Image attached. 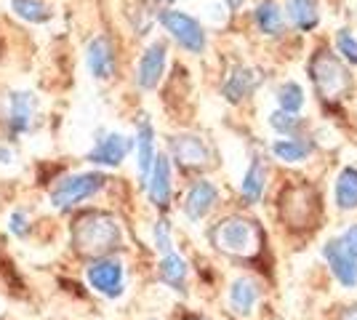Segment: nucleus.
I'll use <instances>...</instances> for the list:
<instances>
[{
  "instance_id": "6e6552de",
  "label": "nucleus",
  "mask_w": 357,
  "mask_h": 320,
  "mask_svg": "<svg viewBox=\"0 0 357 320\" xmlns=\"http://www.w3.org/2000/svg\"><path fill=\"white\" fill-rule=\"evenodd\" d=\"M320 257L326 261L328 273L333 275V280L344 291L357 289V254L344 243L342 235L328 238L326 243H323V248H320Z\"/></svg>"
},
{
  "instance_id": "c756f323",
  "label": "nucleus",
  "mask_w": 357,
  "mask_h": 320,
  "mask_svg": "<svg viewBox=\"0 0 357 320\" xmlns=\"http://www.w3.org/2000/svg\"><path fill=\"white\" fill-rule=\"evenodd\" d=\"M8 232L14 238H27V232H30V213L24 211V208H14V211L8 213Z\"/></svg>"
},
{
  "instance_id": "b1692460",
  "label": "nucleus",
  "mask_w": 357,
  "mask_h": 320,
  "mask_svg": "<svg viewBox=\"0 0 357 320\" xmlns=\"http://www.w3.org/2000/svg\"><path fill=\"white\" fill-rule=\"evenodd\" d=\"M285 19L298 32H312L320 24V6L317 0H285Z\"/></svg>"
},
{
  "instance_id": "6ab92c4d",
  "label": "nucleus",
  "mask_w": 357,
  "mask_h": 320,
  "mask_svg": "<svg viewBox=\"0 0 357 320\" xmlns=\"http://www.w3.org/2000/svg\"><path fill=\"white\" fill-rule=\"evenodd\" d=\"M269 155L283 166H301L314 155L312 137H278L269 142Z\"/></svg>"
},
{
  "instance_id": "5701e85b",
  "label": "nucleus",
  "mask_w": 357,
  "mask_h": 320,
  "mask_svg": "<svg viewBox=\"0 0 357 320\" xmlns=\"http://www.w3.org/2000/svg\"><path fill=\"white\" fill-rule=\"evenodd\" d=\"M253 22H256L259 32L267 38H280L285 32V11L275 0H261L253 8Z\"/></svg>"
},
{
  "instance_id": "4be33fe9",
  "label": "nucleus",
  "mask_w": 357,
  "mask_h": 320,
  "mask_svg": "<svg viewBox=\"0 0 357 320\" xmlns=\"http://www.w3.org/2000/svg\"><path fill=\"white\" fill-rule=\"evenodd\" d=\"M333 208L339 213L357 211V166H344L333 179Z\"/></svg>"
},
{
  "instance_id": "72a5a7b5",
  "label": "nucleus",
  "mask_w": 357,
  "mask_h": 320,
  "mask_svg": "<svg viewBox=\"0 0 357 320\" xmlns=\"http://www.w3.org/2000/svg\"><path fill=\"white\" fill-rule=\"evenodd\" d=\"M222 3H224V6H227V8H229V11H240L245 0H222Z\"/></svg>"
},
{
  "instance_id": "2f4dec72",
  "label": "nucleus",
  "mask_w": 357,
  "mask_h": 320,
  "mask_svg": "<svg viewBox=\"0 0 357 320\" xmlns=\"http://www.w3.org/2000/svg\"><path fill=\"white\" fill-rule=\"evenodd\" d=\"M342 238H344V243L349 245V248L357 254V222H355V224H347V227H344Z\"/></svg>"
},
{
  "instance_id": "f03ea898",
  "label": "nucleus",
  "mask_w": 357,
  "mask_h": 320,
  "mask_svg": "<svg viewBox=\"0 0 357 320\" xmlns=\"http://www.w3.org/2000/svg\"><path fill=\"white\" fill-rule=\"evenodd\" d=\"M70 241L77 254H91L96 259L109 257V251H118L123 245V229L112 213L89 211L75 219V224L70 227Z\"/></svg>"
},
{
  "instance_id": "f3484780",
  "label": "nucleus",
  "mask_w": 357,
  "mask_h": 320,
  "mask_svg": "<svg viewBox=\"0 0 357 320\" xmlns=\"http://www.w3.org/2000/svg\"><path fill=\"white\" fill-rule=\"evenodd\" d=\"M261 80H264L261 70L248 67V64H238L235 70H229V75L224 77L222 96L229 105H240V102H245V99L261 86Z\"/></svg>"
},
{
  "instance_id": "473e14b6",
  "label": "nucleus",
  "mask_w": 357,
  "mask_h": 320,
  "mask_svg": "<svg viewBox=\"0 0 357 320\" xmlns=\"http://www.w3.org/2000/svg\"><path fill=\"white\" fill-rule=\"evenodd\" d=\"M16 163V155L8 144H0V166H14Z\"/></svg>"
},
{
  "instance_id": "f704fd0d",
  "label": "nucleus",
  "mask_w": 357,
  "mask_h": 320,
  "mask_svg": "<svg viewBox=\"0 0 357 320\" xmlns=\"http://www.w3.org/2000/svg\"><path fill=\"white\" fill-rule=\"evenodd\" d=\"M181 320H208V318H203V315H184Z\"/></svg>"
},
{
  "instance_id": "a211bd4d",
  "label": "nucleus",
  "mask_w": 357,
  "mask_h": 320,
  "mask_svg": "<svg viewBox=\"0 0 357 320\" xmlns=\"http://www.w3.org/2000/svg\"><path fill=\"white\" fill-rule=\"evenodd\" d=\"M269 184V163L264 155H251L240 179V198L245 206H259Z\"/></svg>"
},
{
  "instance_id": "dca6fc26",
  "label": "nucleus",
  "mask_w": 357,
  "mask_h": 320,
  "mask_svg": "<svg viewBox=\"0 0 357 320\" xmlns=\"http://www.w3.org/2000/svg\"><path fill=\"white\" fill-rule=\"evenodd\" d=\"M40 115V99L32 91H14L6 102V123L11 134H27Z\"/></svg>"
},
{
  "instance_id": "9d476101",
  "label": "nucleus",
  "mask_w": 357,
  "mask_h": 320,
  "mask_svg": "<svg viewBox=\"0 0 357 320\" xmlns=\"http://www.w3.org/2000/svg\"><path fill=\"white\" fill-rule=\"evenodd\" d=\"M219 200H222V190L211 182V179H206V176L203 179H195L187 187L184 198H181V213H184L187 222L200 224V222H206L211 213H213V208L219 206Z\"/></svg>"
},
{
  "instance_id": "39448f33",
  "label": "nucleus",
  "mask_w": 357,
  "mask_h": 320,
  "mask_svg": "<svg viewBox=\"0 0 357 320\" xmlns=\"http://www.w3.org/2000/svg\"><path fill=\"white\" fill-rule=\"evenodd\" d=\"M107 187V176L102 171H83V174H70L61 176L59 182L51 187L48 200L56 211H73L83 200H91Z\"/></svg>"
},
{
  "instance_id": "0eeeda50",
  "label": "nucleus",
  "mask_w": 357,
  "mask_h": 320,
  "mask_svg": "<svg viewBox=\"0 0 357 320\" xmlns=\"http://www.w3.org/2000/svg\"><path fill=\"white\" fill-rule=\"evenodd\" d=\"M86 283L105 299H120L126 294V264L115 257H96L86 267Z\"/></svg>"
},
{
  "instance_id": "4468645a",
  "label": "nucleus",
  "mask_w": 357,
  "mask_h": 320,
  "mask_svg": "<svg viewBox=\"0 0 357 320\" xmlns=\"http://www.w3.org/2000/svg\"><path fill=\"white\" fill-rule=\"evenodd\" d=\"M165 67H168V46L163 40H152L144 48V54L139 56V61H136V86L142 91H155L160 86V80H163Z\"/></svg>"
},
{
  "instance_id": "c85d7f7f",
  "label": "nucleus",
  "mask_w": 357,
  "mask_h": 320,
  "mask_svg": "<svg viewBox=\"0 0 357 320\" xmlns=\"http://www.w3.org/2000/svg\"><path fill=\"white\" fill-rule=\"evenodd\" d=\"M333 46H336V54L342 56L347 64L357 67V38L349 30H339L336 38H333Z\"/></svg>"
},
{
  "instance_id": "f8f14e48",
  "label": "nucleus",
  "mask_w": 357,
  "mask_h": 320,
  "mask_svg": "<svg viewBox=\"0 0 357 320\" xmlns=\"http://www.w3.org/2000/svg\"><path fill=\"white\" fill-rule=\"evenodd\" d=\"M144 192L158 211L171 208V200H174V160H171V155L158 153L147 182H144Z\"/></svg>"
},
{
  "instance_id": "2eb2a0df",
  "label": "nucleus",
  "mask_w": 357,
  "mask_h": 320,
  "mask_svg": "<svg viewBox=\"0 0 357 320\" xmlns=\"http://www.w3.org/2000/svg\"><path fill=\"white\" fill-rule=\"evenodd\" d=\"M86 67L89 75L99 83H107L118 70V54L109 35H93L86 46Z\"/></svg>"
},
{
  "instance_id": "423d86ee",
  "label": "nucleus",
  "mask_w": 357,
  "mask_h": 320,
  "mask_svg": "<svg viewBox=\"0 0 357 320\" xmlns=\"http://www.w3.org/2000/svg\"><path fill=\"white\" fill-rule=\"evenodd\" d=\"M158 22L160 27L168 32V38L176 43L181 51L192 54V56H200L206 46H208V32L206 27L195 19V16L184 14V11H176V8H165L158 14Z\"/></svg>"
},
{
  "instance_id": "c9c22d12",
  "label": "nucleus",
  "mask_w": 357,
  "mask_h": 320,
  "mask_svg": "<svg viewBox=\"0 0 357 320\" xmlns=\"http://www.w3.org/2000/svg\"><path fill=\"white\" fill-rule=\"evenodd\" d=\"M155 3H158V6H174L176 0H155Z\"/></svg>"
},
{
  "instance_id": "9b49d317",
  "label": "nucleus",
  "mask_w": 357,
  "mask_h": 320,
  "mask_svg": "<svg viewBox=\"0 0 357 320\" xmlns=\"http://www.w3.org/2000/svg\"><path fill=\"white\" fill-rule=\"evenodd\" d=\"M134 153V139L120 134V131H102L99 139L93 142L86 160L91 166H105V168H118L128 155Z\"/></svg>"
},
{
  "instance_id": "e433bc0d",
  "label": "nucleus",
  "mask_w": 357,
  "mask_h": 320,
  "mask_svg": "<svg viewBox=\"0 0 357 320\" xmlns=\"http://www.w3.org/2000/svg\"><path fill=\"white\" fill-rule=\"evenodd\" d=\"M152 320H155V318H152Z\"/></svg>"
},
{
  "instance_id": "ddd939ff",
  "label": "nucleus",
  "mask_w": 357,
  "mask_h": 320,
  "mask_svg": "<svg viewBox=\"0 0 357 320\" xmlns=\"http://www.w3.org/2000/svg\"><path fill=\"white\" fill-rule=\"evenodd\" d=\"M261 296H264V289H261V283L253 275H238L227 286V310L235 318L248 320L256 312Z\"/></svg>"
},
{
  "instance_id": "7c9ffc66",
  "label": "nucleus",
  "mask_w": 357,
  "mask_h": 320,
  "mask_svg": "<svg viewBox=\"0 0 357 320\" xmlns=\"http://www.w3.org/2000/svg\"><path fill=\"white\" fill-rule=\"evenodd\" d=\"M333 320H357V302H349V305H342L336 312H333Z\"/></svg>"
},
{
  "instance_id": "412c9836",
  "label": "nucleus",
  "mask_w": 357,
  "mask_h": 320,
  "mask_svg": "<svg viewBox=\"0 0 357 320\" xmlns=\"http://www.w3.org/2000/svg\"><path fill=\"white\" fill-rule=\"evenodd\" d=\"M158 280L178 296H187V291H190V264H187V259L178 251L163 254L158 261Z\"/></svg>"
},
{
  "instance_id": "a878e982",
  "label": "nucleus",
  "mask_w": 357,
  "mask_h": 320,
  "mask_svg": "<svg viewBox=\"0 0 357 320\" xmlns=\"http://www.w3.org/2000/svg\"><path fill=\"white\" fill-rule=\"evenodd\" d=\"M8 3H11L14 16H19L27 24H48L54 16L51 6L45 0H8Z\"/></svg>"
},
{
  "instance_id": "bb28decb",
  "label": "nucleus",
  "mask_w": 357,
  "mask_h": 320,
  "mask_svg": "<svg viewBox=\"0 0 357 320\" xmlns=\"http://www.w3.org/2000/svg\"><path fill=\"white\" fill-rule=\"evenodd\" d=\"M275 102H278V109H285V112H301L307 107V91L301 89V83L296 80H283L275 91Z\"/></svg>"
},
{
  "instance_id": "1a4fd4ad",
  "label": "nucleus",
  "mask_w": 357,
  "mask_h": 320,
  "mask_svg": "<svg viewBox=\"0 0 357 320\" xmlns=\"http://www.w3.org/2000/svg\"><path fill=\"white\" fill-rule=\"evenodd\" d=\"M168 155L181 171H203L211 166L213 153L200 134H176L168 142Z\"/></svg>"
},
{
  "instance_id": "7ed1b4c3",
  "label": "nucleus",
  "mask_w": 357,
  "mask_h": 320,
  "mask_svg": "<svg viewBox=\"0 0 357 320\" xmlns=\"http://www.w3.org/2000/svg\"><path fill=\"white\" fill-rule=\"evenodd\" d=\"M310 80H312L320 102H326V105L328 102H344L355 89V80L349 75L344 59L333 56L326 48L317 51L310 59Z\"/></svg>"
},
{
  "instance_id": "393cba45",
  "label": "nucleus",
  "mask_w": 357,
  "mask_h": 320,
  "mask_svg": "<svg viewBox=\"0 0 357 320\" xmlns=\"http://www.w3.org/2000/svg\"><path fill=\"white\" fill-rule=\"evenodd\" d=\"M267 123L275 131V137H307V128H310L301 112H285V109H272Z\"/></svg>"
},
{
  "instance_id": "aec40b11",
  "label": "nucleus",
  "mask_w": 357,
  "mask_h": 320,
  "mask_svg": "<svg viewBox=\"0 0 357 320\" xmlns=\"http://www.w3.org/2000/svg\"><path fill=\"white\" fill-rule=\"evenodd\" d=\"M134 153H136V176H139V184L144 187L149 171H152V163L158 158V142H155V125L142 118L139 125H136L134 134Z\"/></svg>"
},
{
  "instance_id": "20e7f679",
  "label": "nucleus",
  "mask_w": 357,
  "mask_h": 320,
  "mask_svg": "<svg viewBox=\"0 0 357 320\" xmlns=\"http://www.w3.org/2000/svg\"><path fill=\"white\" fill-rule=\"evenodd\" d=\"M278 211L291 232H310L320 222V198L310 184H291L278 200Z\"/></svg>"
},
{
  "instance_id": "cd10ccee",
  "label": "nucleus",
  "mask_w": 357,
  "mask_h": 320,
  "mask_svg": "<svg viewBox=\"0 0 357 320\" xmlns=\"http://www.w3.org/2000/svg\"><path fill=\"white\" fill-rule=\"evenodd\" d=\"M152 243L160 251V257L176 251V248H174V227H171V222H168L165 216H160V219L152 224Z\"/></svg>"
},
{
  "instance_id": "f257e3e1",
  "label": "nucleus",
  "mask_w": 357,
  "mask_h": 320,
  "mask_svg": "<svg viewBox=\"0 0 357 320\" xmlns=\"http://www.w3.org/2000/svg\"><path fill=\"white\" fill-rule=\"evenodd\" d=\"M213 251L235 261H256L267 248L264 227L245 213H227L219 222H213L206 232Z\"/></svg>"
}]
</instances>
